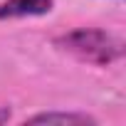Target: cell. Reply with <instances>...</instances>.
Listing matches in <instances>:
<instances>
[{
  "mask_svg": "<svg viewBox=\"0 0 126 126\" xmlns=\"http://www.w3.org/2000/svg\"><path fill=\"white\" fill-rule=\"evenodd\" d=\"M52 8H54V0H3L0 3V20L47 15Z\"/></svg>",
  "mask_w": 126,
  "mask_h": 126,
  "instance_id": "cell-2",
  "label": "cell"
},
{
  "mask_svg": "<svg viewBox=\"0 0 126 126\" xmlns=\"http://www.w3.org/2000/svg\"><path fill=\"white\" fill-rule=\"evenodd\" d=\"M8 119H10V111H8V109H0V124L8 121Z\"/></svg>",
  "mask_w": 126,
  "mask_h": 126,
  "instance_id": "cell-4",
  "label": "cell"
},
{
  "mask_svg": "<svg viewBox=\"0 0 126 126\" xmlns=\"http://www.w3.org/2000/svg\"><path fill=\"white\" fill-rule=\"evenodd\" d=\"M54 45L62 47L64 52H69V54H74L79 62H87V64H94V67H109L124 52L121 42L101 27L69 30L64 35H59L54 40Z\"/></svg>",
  "mask_w": 126,
  "mask_h": 126,
  "instance_id": "cell-1",
  "label": "cell"
},
{
  "mask_svg": "<svg viewBox=\"0 0 126 126\" xmlns=\"http://www.w3.org/2000/svg\"><path fill=\"white\" fill-rule=\"evenodd\" d=\"M25 124H96V119L84 111H42L30 116Z\"/></svg>",
  "mask_w": 126,
  "mask_h": 126,
  "instance_id": "cell-3",
  "label": "cell"
}]
</instances>
